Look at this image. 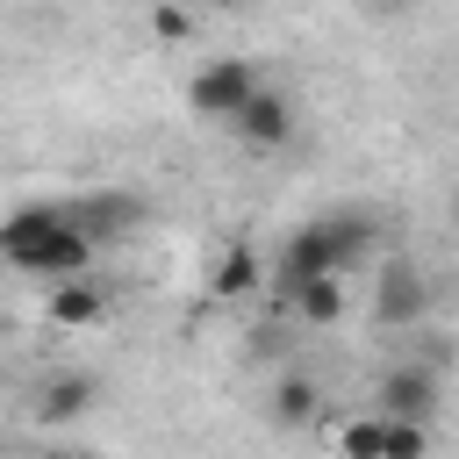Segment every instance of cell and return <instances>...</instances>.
<instances>
[{"mask_svg":"<svg viewBox=\"0 0 459 459\" xmlns=\"http://www.w3.org/2000/svg\"><path fill=\"white\" fill-rule=\"evenodd\" d=\"M230 129H237L244 151H287V143H294V100H287L280 86H251L244 108L230 115Z\"/></svg>","mask_w":459,"mask_h":459,"instance_id":"5","label":"cell"},{"mask_svg":"<svg viewBox=\"0 0 459 459\" xmlns=\"http://www.w3.org/2000/svg\"><path fill=\"white\" fill-rule=\"evenodd\" d=\"M344 308H351L344 273H316V280H301V287H294V301H287V316H294V323H308V330H337V323H344Z\"/></svg>","mask_w":459,"mask_h":459,"instance_id":"8","label":"cell"},{"mask_svg":"<svg viewBox=\"0 0 459 459\" xmlns=\"http://www.w3.org/2000/svg\"><path fill=\"white\" fill-rule=\"evenodd\" d=\"M265 287V258L251 251V244H230L222 258H215V273H208V294L215 301H251Z\"/></svg>","mask_w":459,"mask_h":459,"instance_id":"11","label":"cell"},{"mask_svg":"<svg viewBox=\"0 0 459 459\" xmlns=\"http://www.w3.org/2000/svg\"><path fill=\"white\" fill-rule=\"evenodd\" d=\"M194 7H215V0H194Z\"/></svg>","mask_w":459,"mask_h":459,"instance_id":"17","label":"cell"},{"mask_svg":"<svg viewBox=\"0 0 459 459\" xmlns=\"http://www.w3.org/2000/svg\"><path fill=\"white\" fill-rule=\"evenodd\" d=\"M93 402H100L93 373H50V380L36 387V423H79Z\"/></svg>","mask_w":459,"mask_h":459,"instance_id":"9","label":"cell"},{"mask_svg":"<svg viewBox=\"0 0 459 459\" xmlns=\"http://www.w3.org/2000/svg\"><path fill=\"white\" fill-rule=\"evenodd\" d=\"M366 7H373V14H394V7H409V0H366Z\"/></svg>","mask_w":459,"mask_h":459,"instance_id":"16","label":"cell"},{"mask_svg":"<svg viewBox=\"0 0 459 459\" xmlns=\"http://www.w3.org/2000/svg\"><path fill=\"white\" fill-rule=\"evenodd\" d=\"M93 237L57 208V222H43V230H29V237H14V244H0V265H14V273H29V280H72V273H93Z\"/></svg>","mask_w":459,"mask_h":459,"instance_id":"1","label":"cell"},{"mask_svg":"<svg viewBox=\"0 0 459 459\" xmlns=\"http://www.w3.org/2000/svg\"><path fill=\"white\" fill-rule=\"evenodd\" d=\"M437 308V287H430V273L416 265V258H387L380 265V287H373V323L380 330H423V316Z\"/></svg>","mask_w":459,"mask_h":459,"instance_id":"2","label":"cell"},{"mask_svg":"<svg viewBox=\"0 0 459 459\" xmlns=\"http://www.w3.org/2000/svg\"><path fill=\"white\" fill-rule=\"evenodd\" d=\"M316 416H323V387H316L308 373H280V380H273V423L301 430V423H316Z\"/></svg>","mask_w":459,"mask_h":459,"instance_id":"12","label":"cell"},{"mask_svg":"<svg viewBox=\"0 0 459 459\" xmlns=\"http://www.w3.org/2000/svg\"><path fill=\"white\" fill-rule=\"evenodd\" d=\"M93 244H108V237H129L136 222H143V201L129 194V186H100V194H72V201H57Z\"/></svg>","mask_w":459,"mask_h":459,"instance_id":"6","label":"cell"},{"mask_svg":"<svg viewBox=\"0 0 459 459\" xmlns=\"http://www.w3.org/2000/svg\"><path fill=\"white\" fill-rule=\"evenodd\" d=\"M380 423H387L380 409H373V416H344V423H337V452H351V459H380Z\"/></svg>","mask_w":459,"mask_h":459,"instance_id":"14","label":"cell"},{"mask_svg":"<svg viewBox=\"0 0 459 459\" xmlns=\"http://www.w3.org/2000/svg\"><path fill=\"white\" fill-rule=\"evenodd\" d=\"M316 230H323V244H330V265H337V273H351V265L373 251V215H366V208L316 215Z\"/></svg>","mask_w":459,"mask_h":459,"instance_id":"10","label":"cell"},{"mask_svg":"<svg viewBox=\"0 0 459 459\" xmlns=\"http://www.w3.org/2000/svg\"><path fill=\"white\" fill-rule=\"evenodd\" d=\"M251 86H258V65H251V57H208V65L186 79V108H194L201 122H230Z\"/></svg>","mask_w":459,"mask_h":459,"instance_id":"4","label":"cell"},{"mask_svg":"<svg viewBox=\"0 0 459 459\" xmlns=\"http://www.w3.org/2000/svg\"><path fill=\"white\" fill-rule=\"evenodd\" d=\"M43 316H50L57 330H93V323H108V287H93L86 273H72V280H50V294H43Z\"/></svg>","mask_w":459,"mask_h":459,"instance_id":"7","label":"cell"},{"mask_svg":"<svg viewBox=\"0 0 459 459\" xmlns=\"http://www.w3.org/2000/svg\"><path fill=\"white\" fill-rule=\"evenodd\" d=\"M151 36H158V43H186V36H194V7H186V0H158V7H151Z\"/></svg>","mask_w":459,"mask_h":459,"instance_id":"15","label":"cell"},{"mask_svg":"<svg viewBox=\"0 0 459 459\" xmlns=\"http://www.w3.org/2000/svg\"><path fill=\"white\" fill-rule=\"evenodd\" d=\"M437 402H445V366H430V359H402L373 387V409L380 416H409V423H430Z\"/></svg>","mask_w":459,"mask_h":459,"instance_id":"3","label":"cell"},{"mask_svg":"<svg viewBox=\"0 0 459 459\" xmlns=\"http://www.w3.org/2000/svg\"><path fill=\"white\" fill-rule=\"evenodd\" d=\"M423 452H430V423H409V416L380 423V459H423Z\"/></svg>","mask_w":459,"mask_h":459,"instance_id":"13","label":"cell"}]
</instances>
